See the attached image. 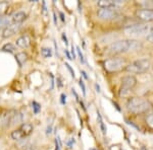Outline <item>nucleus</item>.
Listing matches in <instances>:
<instances>
[{
    "label": "nucleus",
    "instance_id": "nucleus-1",
    "mask_svg": "<svg viewBox=\"0 0 153 150\" xmlns=\"http://www.w3.org/2000/svg\"><path fill=\"white\" fill-rule=\"evenodd\" d=\"M142 47V44L136 40H122L112 43L107 48V52L110 54H120L129 51L139 50Z\"/></svg>",
    "mask_w": 153,
    "mask_h": 150
},
{
    "label": "nucleus",
    "instance_id": "nucleus-2",
    "mask_svg": "<svg viewBox=\"0 0 153 150\" xmlns=\"http://www.w3.org/2000/svg\"><path fill=\"white\" fill-rule=\"evenodd\" d=\"M127 108L132 114L141 115L152 109V104L144 97H132L128 100Z\"/></svg>",
    "mask_w": 153,
    "mask_h": 150
},
{
    "label": "nucleus",
    "instance_id": "nucleus-3",
    "mask_svg": "<svg viewBox=\"0 0 153 150\" xmlns=\"http://www.w3.org/2000/svg\"><path fill=\"white\" fill-rule=\"evenodd\" d=\"M151 62L148 59H140V60H136L132 62L129 65H127L126 70L130 72L131 74H141L146 71L149 70Z\"/></svg>",
    "mask_w": 153,
    "mask_h": 150
},
{
    "label": "nucleus",
    "instance_id": "nucleus-4",
    "mask_svg": "<svg viewBox=\"0 0 153 150\" xmlns=\"http://www.w3.org/2000/svg\"><path fill=\"white\" fill-rule=\"evenodd\" d=\"M151 26L148 24H134L125 29V34L130 37H141L150 34Z\"/></svg>",
    "mask_w": 153,
    "mask_h": 150
},
{
    "label": "nucleus",
    "instance_id": "nucleus-5",
    "mask_svg": "<svg viewBox=\"0 0 153 150\" xmlns=\"http://www.w3.org/2000/svg\"><path fill=\"white\" fill-rule=\"evenodd\" d=\"M137 84V80L133 75H128L125 76L122 80V86L120 89V97H127L128 95L132 92L133 88Z\"/></svg>",
    "mask_w": 153,
    "mask_h": 150
},
{
    "label": "nucleus",
    "instance_id": "nucleus-6",
    "mask_svg": "<svg viewBox=\"0 0 153 150\" xmlns=\"http://www.w3.org/2000/svg\"><path fill=\"white\" fill-rule=\"evenodd\" d=\"M104 67L108 72H117L127 67V62L123 58H110L104 61Z\"/></svg>",
    "mask_w": 153,
    "mask_h": 150
},
{
    "label": "nucleus",
    "instance_id": "nucleus-7",
    "mask_svg": "<svg viewBox=\"0 0 153 150\" xmlns=\"http://www.w3.org/2000/svg\"><path fill=\"white\" fill-rule=\"evenodd\" d=\"M97 14L101 19H105V20L117 19L120 16V12L115 10V9H111V8H100L98 10Z\"/></svg>",
    "mask_w": 153,
    "mask_h": 150
},
{
    "label": "nucleus",
    "instance_id": "nucleus-8",
    "mask_svg": "<svg viewBox=\"0 0 153 150\" xmlns=\"http://www.w3.org/2000/svg\"><path fill=\"white\" fill-rule=\"evenodd\" d=\"M125 4L124 1H120V0H100L97 2V5L100 8H117L120 6H123Z\"/></svg>",
    "mask_w": 153,
    "mask_h": 150
},
{
    "label": "nucleus",
    "instance_id": "nucleus-9",
    "mask_svg": "<svg viewBox=\"0 0 153 150\" xmlns=\"http://www.w3.org/2000/svg\"><path fill=\"white\" fill-rule=\"evenodd\" d=\"M21 26H22V23H11L8 26H7V28H5L3 29V31H2V37L6 39V38H9V37L16 35V34L19 31Z\"/></svg>",
    "mask_w": 153,
    "mask_h": 150
},
{
    "label": "nucleus",
    "instance_id": "nucleus-10",
    "mask_svg": "<svg viewBox=\"0 0 153 150\" xmlns=\"http://www.w3.org/2000/svg\"><path fill=\"white\" fill-rule=\"evenodd\" d=\"M137 18L144 21H153V9L144 8L137 11Z\"/></svg>",
    "mask_w": 153,
    "mask_h": 150
},
{
    "label": "nucleus",
    "instance_id": "nucleus-11",
    "mask_svg": "<svg viewBox=\"0 0 153 150\" xmlns=\"http://www.w3.org/2000/svg\"><path fill=\"white\" fill-rule=\"evenodd\" d=\"M27 14L25 11H16V13L12 14L11 16V21L13 23H22L26 19Z\"/></svg>",
    "mask_w": 153,
    "mask_h": 150
},
{
    "label": "nucleus",
    "instance_id": "nucleus-12",
    "mask_svg": "<svg viewBox=\"0 0 153 150\" xmlns=\"http://www.w3.org/2000/svg\"><path fill=\"white\" fill-rule=\"evenodd\" d=\"M31 44V39L28 36H22L16 40V46L19 48H28Z\"/></svg>",
    "mask_w": 153,
    "mask_h": 150
},
{
    "label": "nucleus",
    "instance_id": "nucleus-13",
    "mask_svg": "<svg viewBox=\"0 0 153 150\" xmlns=\"http://www.w3.org/2000/svg\"><path fill=\"white\" fill-rule=\"evenodd\" d=\"M19 129L22 131V133L24 134L25 137L31 135L32 132H33V126H32L31 124H28V123H24V124H22Z\"/></svg>",
    "mask_w": 153,
    "mask_h": 150
},
{
    "label": "nucleus",
    "instance_id": "nucleus-14",
    "mask_svg": "<svg viewBox=\"0 0 153 150\" xmlns=\"http://www.w3.org/2000/svg\"><path fill=\"white\" fill-rule=\"evenodd\" d=\"M16 61H18L19 65L23 66L24 64L27 62V60H28V55H27V53H25V52L19 53V54H16Z\"/></svg>",
    "mask_w": 153,
    "mask_h": 150
},
{
    "label": "nucleus",
    "instance_id": "nucleus-15",
    "mask_svg": "<svg viewBox=\"0 0 153 150\" xmlns=\"http://www.w3.org/2000/svg\"><path fill=\"white\" fill-rule=\"evenodd\" d=\"M12 23L11 21V18H9L8 16H2V18H0V29H5L7 26H9Z\"/></svg>",
    "mask_w": 153,
    "mask_h": 150
},
{
    "label": "nucleus",
    "instance_id": "nucleus-16",
    "mask_svg": "<svg viewBox=\"0 0 153 150\" xmlns=\"http://www.w3.org/2000/svg\"><path fill=\"white\" fill-rule=\"evenodd\" d=\"M22 121H23V116H22V114H19V113H16V114L12 116V118H11L10 126H13V125H16V124H19V123H22Z\"/></svg>",
    "mask_w": 153,
    "mask_h": 150
},
{
    "label": "nucleus",
    "instance_id": "nucleus-17",
    "mask_svg": "<svg viewBox=\"0 0 153 150\" xmlns=\"http://www.w3.org/2000/svg\"><path fill=\"white\" fill-rule=\"evenodd\" d=\"M24 137H25L24 134L22 133V131L19 129L14 130V131H12V133H11V138L14 140H22Z\"/></svg>",
    "mask_w": 153,
    "mask_h": 150
},
{
    "label": "nucleus",
    "instance_id": "nucleus-18",
    "mask_svg": "<svg viewBox=\"0 0 153 150\" xmlns=\"http://www.w3.org/2000/svg\"><path fill=\"white\" fill-rule=\"evenodd\" d=\"M7 9H8V3L7 2H0V18L5 15Z\"/></svg>",
    "mask_w": 153,
    "mask_h": 150
},
{
    "label": "nucleus",
    "instance_id": "nucleus-19",
    "mask_svg": "<svg viewBox=\"0 0 153 150\" xmlns=\"http://www.w3.org/2000/svg\"><path fill=\"white\" fill-rule=\"evenodd\" d=\"M2 51H4V52H9V53H13L14 51H16V47H14L12 44L10 43H7L5 44L3 47H2Z\"/></svg>",
    "mask_w": 153,
    "mask_h": 150
},
{
    "label": "nucleus",
    "instance_id": "nucleus-20",
    "mask_svg": "<svg viewBox=\"0 0 153 150\" xmlns=\"http://www.w3.org/2000/svg\"><path fill=\"white\" fill-rule=\"evenodd\" d=\"M41 54L44 58H49L52 56V50L50 48H42Z\"/></svg>",
    "mask_w": 153,
    "mask_h": 150
},
{
    "label": "nucleus",
    "instance_id": "nucleus-21",
    "mask_svg": "<svg viewBox=\"0 0 153 150\" xmlns=\"http://www.w3.org/2000/svg\"><path fill=\"white\" fill-rule=\"evenodd\" d=\"M97 115H98V119H99V124H100L101 131H102L103 134H106V127H105L104 123H103V121H102V118H101V116H100L99 113H97Z\"/></svg>",
    "mask_w": 153,
    "mask_h": 150
},
{
    "label": "nucleus",
    "instance_id": "nucleus-22",
    "mask_svg": "<svg viewBox=\"0 0 153 150\" xmlns=\"http://www.w3.org/2000/svg\"><path fill=\"white\" fill-rule=\"evenodd\" d=\"M146 123H147L148 126L151 128V129H153V114L148 115V116H147V118H146Z\"/></svg>",
    "mask_w": 153,
    "mask_h": 150
},
{
    "label": "nucleus",
    "instance_id": "nucleus-23",
    "mask_svg": "<svg viewBox=\"0 0 153 150\" xmlns=\"http://www.w3.org/2000/svg\"><path fill=\"white\" fill-rule=\"evenodd\" d=\"M32 105H33V110H34V113H35V114L39 113V110H41V105H39L38 102H32Z\"/></svg>",
    "mask_w": 153,
    "mask_h": 150
},
{
    "label": "nucleus",
    "instance_id": "nucleus-24",
    "mask_svg": "<svg viewBox=\"0 0 153 150\" xmlns=\"http://www.w3.org/2000/svg\"><path fill=\"white\" fill-rule=\"evenodd\" d=\"M76 53H78L79 57H80L81 62H84V56H83L82 52H81V49H80V47H76Z\"/></svg>",
    "mask_w": 153,
    "mask_h": 150
},
{
    "label": "nucleus",
    "instance_id": "nucleus-25",
    "mask_svg": "<svg viewBox=\"0 0 153 150\" xmlns=\"http://www.w3.org/2000/svg\"><path fill=\"white\" fill-rule=\"evenodd\" d=\"M65 67L68 68V70L70 71V73H71V77H75V71L73 70V68L71 67V65L68 63H65Z\"/></svg>",
    "mask_w": 153,
    "mask_h": 150
},
{
    "label": "nucleus",
    "instance_id": "nucleus-26",
    "mask_svg": "<svg viewBox=\"0 0 153 150\" xmlns=\"http://www.w3.org/2000/svg\"><path fill=\"white\" fill-rule=\"evenodd\" d=\"M80 86H81V88H82L83 94L85 95L86 94V86H85V84H84V81L82 79H80Z\"/></svg>",
    "mask_w": 153,
    "mask_h": 150
},
{
    "label": "nucleus",
    "instance_id": "nucleus-27",
    "mask_svg": "<svg viewBox=\"0 0 153 150\" xmlns=\"http://www.w3.org/2000/svg\"><path fill=\"white\" fill-rule=\"evenodd\" d=\"M55 144H56V149H55V150H60L61 142H60V139H59V137H57V138H56Z\"/></svg>",
    "mask_w": 153,
    "mask_h": 150
},
{
    "label": "nucleus",
    "instance_id": "nucleus-28",
    "mask_svg": "<svg viewBox=\"0 0 153 150\" xmlns=\"http://www.w3.org/2000/svg\"><path fill=\"white\" fill-rule=\"evenodd\" d=\"M147 41L150 42V43H153V33L150 34L149 36H147Z\"/></svg>",
    "mask_w": 153,
    "mask_h": 150
},
{
    "label": "nucleus",
    "instance_id": "nucleus-29",
    "mask_svg": "<svg viewBox=\"0 0 153 150\" xmlns=\"http://www.w3.org/2000/svg\"><path fill=\"white\" fill-rule=\"evenodd\" d=\"M62 40L63 42H65V44L66 46L68 45V39H66V36H65V34H62Z\"/></svg>",
    "mask_w": 153,
    "mask_h": 150
},
{
    "label": "nucleus",
    "instance_id": "nucleus-30",
    "mask_svg": "<svg viewBox=\"0 0 153 150\" xmlns=\"http://www.w3.org/2000/svg\"><path fill=\"white\" fill-rule=\"evenodd\" d=\"M65 98H66V97H65V94H61V104H63V105L65 104V102H66V100H65Z\"/></svg>",
    "mask_w": 153,
    "mask_h": 150
},
{
    "label": "nucleus",
    "instance_id": "nucleus-31",
    "mask_svg": "<svg viewBox=\"0 0 153 150\" xmlns=\"http://www.w3.org/2000/svg\"><path fill=\"white\" fill-rule=\"evenodd\" d=\"M71 54H73V58L75 59L76 58V54H75V48H74V46L71 47Z\"/></svg>",
    "mask_w": 153,
    "mask_h": 150
},
{
    "label": "nucleus",
    "instance_id": "nucleus-32",
    "mask_svg": "<svg viewBox=\"0 0 153 150\" xmlns=\"http://www.w3.org/2000/svg\"><path fill=\"white\" fill-rule=\"evenodd\" d=\"M51 130H52V127H51V126H48V127H47V131H46V133H47V134H50V133H51Z\"/></svg>",
    "mask_w": 153,
    "mask_h": 150
},
{
    "label": "nucleus",
    "instance_id": "nucleus-33",
    "mask_svg": "<svg viewBox=\"0 0 153 150\" xmlns=\"http://www.w3.org/2000/svg\"><path fill=\"white\" fill-rule=\"evenodd\" d=\"M59 14H60L61 20H62V21H65V15H63V13H62V12H60V13H59Z\"/></svg>",
    "mask_w": 153,
    "mask_h": 150
},
{
    "label": "nucleus",
    "instance_id": "nucleus-34",
    "mask_svg": "<svg viewBox=\"0 0 153 150\" xmlns=\"http://www.w3.org/2000/svg\"><path fill=\"white\" fill-rule=\"evenodd\" d=\"M53 18H54V23L57 24V20H56V14L53 13Z\"/></svg>",
    "mask_w": 153,
    "mask_h": 150
},
{
    "label": "nucleus",
    "instance_id": "nucleus-35",
    "mask_svg": "<svg viewBox=\"0 0 153 150\" xmlns=\"http://www.w3.org/2000/svg\"><path fill=\"white\" fill-rule=\"evenodd\" d=\"M25 150H36V149L34 148L33 146H31V147H28V148H26V149H25Z\"/></svg>",
    "mask_w": 153,
    "mask_h": 150
},
{
    "label": "nucleus",
    "instance_id": "nucleus-36",
    "mask_svg": "<svg viewBox=\"0 0 153 150\" xmlns=\"http://www.w3.org/2000/svg\"><path fill=\"white\" fill-rule=\"evenodd\" d=\"M65 53H66V55H68V59H73V58H71V57L70 53H68V51H65Z\"/></svg>",
    "mask_w": 153,
    "mask_h": 150
},
{
    "label": "nucleus",
    "instance_id": "nucleus-37",
    "mask_svg": "<svg viewBox=\"0 0 153 150\" xmlns=\"http://www.w3.org/2000/svg\"><path fill=\"white\" fill-rule=\"evenodd\" d=\"M82 74L84 75V77H85V78H87V74H86V72H85V71H82Z\"/></svg>",
    "mask_w": 153,
    "mask_h": 150
},
{
    "label": "nucleus",
    "instance_id": "nucleus-38",
    "mask_svg": "<svg viewBox=\"0 0 153 150\" xmlns=\"http://www.w3.org/2000/svg\"><path fill=\"white\" fill-rule=\"evenodd\" d=\"M96 88H97V91H100V88H99V86H98L97 84H96Z\"/></svg>",
    "mask_w": 153,
    "mask_h": 150
},
{
    "label": "nucleus",
    "instance_id": "nucleus-39",
    "mask_svg": "<svg viewBox=\"0 0 153 150\" xmlns=\"http://www.w3.org/2000/svg\"><path fill=\"white\" fill-rule=\"evenodd\" d=\"M141 150H148V149H146V148H141Z\"/></svg>",
    "mask_w": 153,
    "mask_h": 150
},
{
    "label": "nucleus",
    "instance_id": "nucleus-40",
    "mask_svg": "<svg viewBox=\"0 0 153 150\" xmlns=\"http://www.w3.org/2000/svg\"><path fill=\"white\" fill-rule=\"evenodd\" d=\"M91 150H97V149H91Z\"/></svg>",
    "mask_w": 153,
    "mask_h": 150
}]
</instances>
